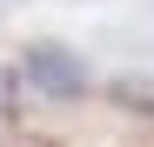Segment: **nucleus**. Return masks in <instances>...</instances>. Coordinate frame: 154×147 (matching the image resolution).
<instances>
[{
    "label": "nucleus",
    "instance_id": "f257e3e1",
    "mask_svg": "<svg viewBox=\"0 0 154 147\" xmlns=\"http://www.w3.org/2000/svg\"><path fill=\"white\" fill-rule=\"evenodd\" d=\"M27 80L40 94H54V100H74V94L87 87V67L74 54H60V47H34V54H27Z\"/></svg>",
    "mask_w": 154,
    "mask_h": 147
}]
</instances>
